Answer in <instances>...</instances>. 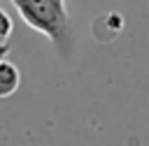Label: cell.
I'll return each mask as SVG.
<instances>
[{"mask_svg": "<svg viewBox=\"0 0 149 146\" xmlns=\"http://www.w3.org/2000/svg\"><path fill=\"white\" fill-rule=\"evenodd\" d=\"M23 23L42 32L63 60H72L77 49L74 25L65 9V0H9Z\"/></svg>", "mask_w": 149, "mask_h": 146, "instance_id": "cell-1", "label": "cell"}, {"mask_svg": "<svg viewBox=\"0 0 149 146\" xmlns=\"http://www.w3.org/2000/svg\"><path fill=\"white\" fill-rule=\"evenodd\" d=\"M21 86V72L14 63H9L5 56H0V100L12 97Z\"/></svg>", "mask_w": 149, "mask_h": 146, "instance_id": "cell-2", "label": "cell"}, {"mask_svg": "<svg viewBox=\"0 0 149 146\" xmlns=\"http://www.w3.org/2000/svg\"><path fill=\"white\" fill-rule=\"evenodd\" d=\"M14 32V21L5 7H0V56L9 51V37Z\"/></svg>", "mask_w": 149, "mask_h": 146, "instance_id": "cell-3", "label": "cell"}]
</instances>
